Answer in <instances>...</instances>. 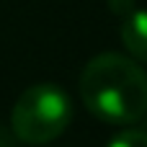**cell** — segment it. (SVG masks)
<instances>
[{
  "instance_id": "277c9868",
  "label": "cell",
  "mask_w": 147,
  "mask_h": 147,
  "mask_svg": "<svg viewBox=\"0 0 147 147\" xmlns=\"http://www.w3.org/2000/svg\"><path fill=\"white\" fill-rule=\"evenodd\" d=\"M106 147H147V132H137V129L119 132Z\"/></svg>"
},
{
  "instance_id": "5b68a950",
  "label": "cell",
  "mask_w": 147,
  "mask_h": 147,
  "mask_svg": "<svg viewBox=\"0 0 147 147\" xmlns=\"http://www.w3.org/2000/svg\"><path fill=\"white\" fill-rule=\"evenodd\" d=\"M109 8L116 13V16H129L132 10H134V0H109Z\"/></svg>"
},
{
  "instance_id": "3957f363",
  "label": "cell",
  "mask_w": 147,
  "mask_h": 147,
  "mask_svg": "<svg viewBox=\"0 0 147 147\" xmlns=\"http://www.w3.org/2000/svg\"><path fill=\"white\" fill-rule=\"evenodd\" d=\"M121 41L134 59L147 62V10L134 8L121 18Z\"/></svg>"
},
{
  "instance_id": "6da1fadb",
  "label": "cell",
  "mask_w": 147,
  "mask_h": 147,
  "mask_svg": "<svg viewBox=\"0 0 147 147\" xmlns=\"http://www.w3.org/2000/svg\"><path fill=\"white\" fill-rule=\"evenodd\" d=\"M80 96L101 121L132 124L147 114V75L134 59L103 52L83 67Z\"/></svg>"
},
{
  "instance_id": "7a4b0ae2",
  "label": "cell",
  "mask_w": 147,
  "mask_h": 147,
  "mask_svg": "<svg viewBox=\"0 0 147 147\" xmlns=\"http://www.w3.org/2000/svg\"><path fill=\"white\" fill-rule=\"evenodd\" d=\"M70 119L72 106L65 90L52 83H39L23 90L16 101L10 114V129L21 142L44 145L49 140H57L67 129Z\"/></svg>"
}]
</instances>
